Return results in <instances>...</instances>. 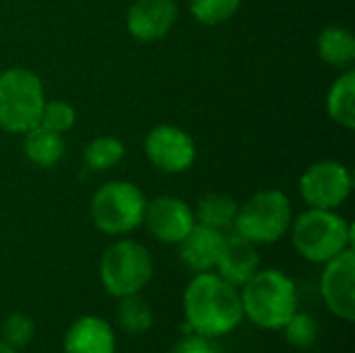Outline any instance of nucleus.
I'll return each instance as SVG.
<instances>
[{
    "instance_id": "nucleus-7",
    "label": "nucleus",
    "mask_w": 355,
    "mask_h": 353,
    "mask_svg": "<svg viewBox=\"0 0 355 353\" xmlns=\"http://www.w3.org/2000/svg\"><path fill=\"white\" fill-rule=\"evenodd\" d=\"M42 77L27 67H8L0 73V129L23 135L40 125L46 104Z\"/></svg>"
},
{
    "instance_id": "nucleus-3",
    "label": "nucleus",
    "mask_w": 355,
    "mask_h": 353,
    "mask_svg": "<svg viewBox=\"0 0 355 353\" xmlns=\"http://www.w3.org/2000/svg\"><path fill=\"white\" fill-rule=\"evenodd\" d=\"M289 237L304 260L322 266L354 248V225L337 210L306 208L293 216Z\"/></svg>"
},
{
    "instance_id": "nucleus-17",
    "label": "nucleus",
    "mask_w": 355,
    "mask_h": 353,
    "mask_svg": "<svg viewBox=\"0 0 355 353\" xmlns=\"http://www.w3.org/2000/svg\"><path fill=\"white\" fill-rule=\"evenodd\" d=\"M23 154L33 166L52 169L67 154L64 135L50 131L42 125H35L23 133Z\"/></svg>"
},
{
    "instance_id": "nucleus-4",
    "label": "nucleus",
    "mask_w": 355,
    "mask_h": 353,
    "mask_svg": "<svg viewBox=\"0 0 355 353\" xmlns=\"http://www.w3.org/2000/svg\"><path fill=\"white\" fill-rule=\"evenodd\" d=\"M98 277L102 289L114 300L141 293L154 277L152 252L137 239L116 237L102 252Z\"/></svg>"
},
{
    "instance_id": "nucleus-24",
    "label": "nucleus",
    "mask_w": 355,
    "mask_h": 353,
    "mask_svg": "<svg viewBox=\"0 0 355 353\" xmlns=\"http://www.w3.org/2000/svg\"><path fill=\"white\" fill-rule=\"evenodd\" d=\"M35 337V322L29 314L25 312H12L4 318L2 329H0V339L10 345L12 350H23L27 347Z\"/></svg>"
},
{
    "instance_id": "nucleus-27",
    "label": "nucleus",
    "mask_w": 355,
    "mask_h": 353,
    "mask_svg": "<svg viewBox=\"0 0 355 353\" xmlns=\"http://www.w3.org/2000/svg\"><path fill=\"white\" fill-rule=\"evenodd\" d=\"M0 353H19V352H17V350H12L10 345H6V343L0 339Z\"/></svg>"
},
{
    "instance_id": "nucleus-12",
    "label": "nucleus",
    "mask_w": 355,
    "mask_h": 353,
    "mask_svg": "<svg viewBox=\"0 0 355 353\" xmlns=\"http://www.w3.org/2000/svg\"><path fill=\"white\" fill-rule=\"evenodd\" d=\"M179 21V6L175 0H135L127 10V31L141 44L164 40Z\"/></svg>"
},
{
    "instance_id": "nucleus-22",
    "label": "nucleus",
    "mask_w": 355,
    "mask_h": 353,
    "mask_svg": "<svg viewBox=\"0 0 355 353\" xmlns=\"http://www.w3.org/2000/svg\"><path fill=\"white\" fill-rule=\"evenodd\" d=\"M243 0H189V12L196 23L218 27L241 10Z\"/></svg>"
},
{
    "instance_id": "nucleus-14",
    "label": "nucleus",
    "mask_w": 355,
    "mask_h": 353,
    "mask_svg": "<svg viewBox=\"0 0 355 353\" xmlns=\"http://www.w3.org/2000/svg\"><path fill=\"white\" fill-rule=\"evenodd\" d=\"M62 353H116V333L100 316H79L64 331Z\"/></svg>"
},
{
    "instance_id": "nucleus-1",
    "label": "nucleus",
    "mask_w": 355,
    "mask_h": 353,
    "mask_svg": "<svg viewBox=\"0 0 355 353\" xmlns=\"http://www.w3.org/2000/svg\"><path fill=\"white\" fill-rule=\"evenodd\" d=\"M183 316L191 333L210 339L227 337L243 322L239 289L214 270L198 273L185 285Z\"/></svg>"
},
{
    "instance_id": "nucleus-11",
    "label": "nucleus",
    "mask_w": 355,
    "mask_h": 353,
    "mask_svg": "<svg viewBox=\"0 0 355 353\" xmlns=\"http://www.w3.org/2000/svg\"><path fill=\"white\" fill-rule=\"evenodd\" d=\"M144 227L156 241L164 246H177L196 227L193 206L171 193L156 196L146 204Z\"/></svg>"
},
{
    "instance_id": "nucleus-5",
    "label": "nucleus",
    "mask_w": 355,
    "mask_h": 353,
    "mask_svg": "<svg viewBox=\"0 0 355 353\" xmlns=\"http://www.w3.org/2000/svg\"><path fill=\"white\" fill-rule=\"evenodd\" d=\"M148 198L139 185L127 179H112L100 185L89 200L94 227L108 237H125L144 225Z\"/></svg>"
},
{
    "instance_id": "nucleus-16",
    "label": "nucleus",
    "mask_w": 355,
    "mask_h": 353,
    "mask_svg": "<svg viewBox=\"0 0 355 353\" xmlns=\"http://www.w3.org/2000/svg\"><path fill=\"white\" fill-rule=\"evenodd\" d=\"M318 58L339 71L352 69L355 62V35L343 25H327L316 37Z\"/></svg>"
},
{
    "instance_id": "nucleus-9",
    "label": "nucleus",
    "mask_w": 355,
    "mask_h": 353,
    "mask_svg": "<svg viewBox=\"0 0 355 353\" xmlns=\"http://www.w3.org/2000/svg\"><path fill=\"white\" fill-rule=\"evenodd\" d=\"M144 154L156 171L164 175H183L196 164L198 146L183 127L160 123L146 133Z\"/></svg>"
},
{
    "instance_id": "nucleus-19",
    "label": "nucleus",
    "mask_w": 355,
    "mask_h": 353,
    "mask_svg": "<svg viewBox=\"0 0 355 353\" xmlns=\"http://www.w3.org/2000/svg\"><path fill=\"white\" fill-rule=\"evenodd\" d=\"M237 208H239V202L235 198L220 193V191H210V193H204L196 202L193 214H196L198 225L229 233V231H233Z\"/></svg>"
},
{
    "instance_id": "nucleus-18",
    "label": "nucleus",
    "mask_w": 355,
    "mask_h": 353,
    "mask_svg": "<svg viewBox=\"0 0 355 353\" xmlns=\"http://www.w3.org/2000/svg\"><path fill=\"white\" fill-rule=\"evenodd\" d=\"M327 114L329 119L343 127H355V71L345 69L339 73V77L331 83L327 92Z\"/></svg>"
},
{
    "instance_id": "nucleus-26",
    "label": "nucleus",
    "mask_w": 355,
    "mask_h": 353,
    "mask_svg": "<svg viewBox=\"0 0 355 353\" xmlns=\"http://www.w3.org/2000/svg\"><path fill=\"white\" fill-rule=\"evenodd\" d=\"M168 353H223L220 347L216 345V339H210V337H204V335H198V333H191L187 331Z\"/></svg>"
},
{
    "instance_id": "nucleus-6",
    "label": "nucleus",
    "mask_w": 355,
    "mask_h": 353,
    "mask_svg": "<svg viewBox=\"0 0 355 353\" xmlns=\"http://www.w3.org/2000/svg\"><path fill=\"white\" fill-rule=\"evenodd\" d=\"M293 216V204L283 189H260L239 204L233 231L254 246H270L289 235Z\"/></svg>"
},
{
    "instance_id": "nucleus-10",
    "label": "nucleus",
    "mask_w": 355,
    "mask_h": 353,
    "mask_svg": "<svg viewBox=\"0 0 355 353\" xmlns=\"http://www.w3.org/2000/svg\"><path fill=\"white\" fill-rule=\"evenodd\" d=\"M320 295L327 310L343 320H355V252L354 248L341 252L322 264Z\"/></svg>"
},
{
    "instance_id": "nucleus-2",
    "label": "nucleus",
    "mask_w": 355,
    "mask_h": 353,
    "mask_svg": "<svg viewBox=\"0 0 355 353\" xmlns=\"http://www.w3.org/2000/svg\"><path fill=\"white\" fill-rule=\"evenodd\" d=\"M243 320L262 331H281L300 310L295 281L279 268H260L239 287Z\"/></svg>"
},
{
    "instance_id": "nucleus-25",
    "label": "nucleus",
    "mask_w": 355,
    "mask_h": 353,
    "mask_svg": "<svg viewBox=\"0 0 355 353\" xmlns=\"http://www.w3.org/2000/svg\"><path fill=\"white\" fill-rule=\"evenodd\" d=\"M77 123V110L64 102V100H46L44 108H42V117H40V125L56 131L60 135L69 133Z\"/></svg>"
},
{
    "instance_id": "nucleus-15",
    "label": "nucleus",
    "mask_w": 355,
    "mask_h": 353,
    "mask_svg": "<svg viewBox=\"0 0 355 353\" xmlns=\"http://www.w3.org/2000/svg\"><path fill=\"white\" fill-rule=\"evenodd\" d=\"M225 235L227 233L223 231L196 223V227L177 243L181 264L193 275L214 270L225 243Z\"/></svg>"
},
{
    "instance_id": "nucleus-20",
    "label": "nucleus",
    "mask_w": 355,
    "mask_h": 353,
    "mask_svg": "<svg viewBox=\"0 0 355 353\" xmlns=\"http://www.w3.org/2000/svg\"><path fill=\"white\" fill-rule=\"evenodd\" d=\"M127 154V148L123 144V139H119L116 135H98L94 139H89L83 148V166L92 173H106L112 171L114 166H119L123 162Z\"/></svg>"
},
{
    "instance_id": "nucleus-23",
    "label": "nucleus",
    "mask_w": 355,
    "mask_h": 353,
    "mask_svg": "<svg viewBox=\"0 0 355 353\" xmlns=\"http://www.w3.org/2000/svg\"><path fill=\"white\" fill-rule=\"evenodd\" d=\"M281 333L285 335L287 343L295 350H310L316 345L318 341V335H320V329H318V322L312 314L308 312H295L289 322L281 329Z\"/></svg>"
},
{
    "instance_id": "nucleus-13",
    "label": "nucleus",
    "mask_w": 355,
    "mask_h": 353,
    "mask_svg": "<svg viewBox=\"0 0 355 353\" xmlns=\"http://www.w3.org/2000/svg\"><path fill=\"white\" fill-rule=\"evenodd\" d=\"M260 270V254L258 246L243 239L235 231L225 235V243L216 262L214 273L223 277L227 283L235 285L237 289L243 287L256 273Z\"/></svg>"
},
{
    "instance_id": "nucleus-21",
    "label": "nucleus",
    "mask_w": 355,
    "mask_h": 353,
    "mask_svg": "<svg viewBox=\"0 0 355 353\" xmlns=\"http://www.w3.org/2000/svg\"><path fill=\"white\" fill-rule=\"evenodd\" d=\"M114 320L123 333L144 335L154 327V310L150 302L141 298V293L127 295V298L116 300Z\"/></svg>"
},
{
    "instance_id": "nucleus-8",
    "label": "nucleus",
    "mask_w": 355,
    "mask_h": 353,
    "mask_svg": "<svg viewBox=\"0 0 355 353\" xmlns=\"http://www.w3.org/2000/svg\"><path fill=\"white\" fill-rule=\"evenodd\" d=\"M297 187L308 208L339 210L354 191V175L347 164L324 158L312 162L302 173Z\"/></svg>"
}]
</instances>
